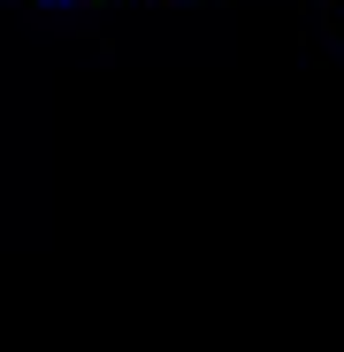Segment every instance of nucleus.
Segmentation results:
<instances>
[{"mask_svg":"<svg viewBox=\"0 0 344 352\" xmlns=\"http://www.w3.org/2000/svg\"><path fill=\"white\" fill-rule=\"evenodd\" d=\"M38 8H77V0H38Z\"/></svg>","mask_w":344,"mask_h":352,"instance_id":"f257e3e1","label":"nucleus"}]
</instances>
